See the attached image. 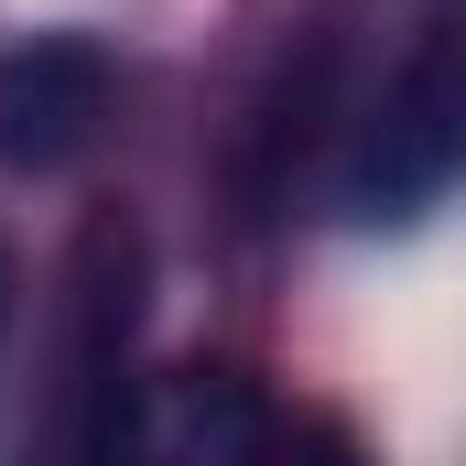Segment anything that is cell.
Instances as JSON below:
<instances>
[{"label":"cell","mask_w":466,"mask_h":466,"mask_svg":"<svg viewBox=\"0 0 466 466\" xmlns=\"http://www.w3.org/2000/svg\"><path fill=\"white\" fill-rule=\"evenodd\" d=\"M260 434L271 423L228 369H163V380L98 390L87 466H260Z\"/></svg>","instance_id":"6da1fadb"},{"label":"cell","mask_w":466,"mask_h":466,"mask_svg":"<svg viewBox=\"0 0 466 466\" xmlns=\"http://www.w3.org/2000/svg\"><path fill=\"white\" fill-rule=\"evenodd\" d=\"M109 98H119V76L98 44H76V33L11 44L0 55V163L11 174H66L76 152H98Z\"/></svg>","instance_id":"7a4b0ae2"},{"label":"cell","mask_w":466,"mask_h":466,"mask_svg":"<svg viewBox=\"0 0 466 466\" xmlns=\"http://www.w3.org/2000/svg\"><path fill=\"white\" fill-rule=\"evenodd\" d=\"M456 44H434L401 87H390V109H380V130H369V163H358V207L380 218H412V207H434L445 185H456Z\"/></svg>","instance_id":"3957f363"},{"label":"cell","mask_w":466,"mask_h":466,"mask_svg":"<svg viewBox=\"0 0 466 466\" xmlns=\"http://www.w3.org/2000/svg\"><path fill=\"white\" fill-rule=\"evenodd\" d=\"M260 466H358L337 434H260Z\"/></svg>","instance_id":"277c9868"},{"label":"cell","mask_w":466,"mask_h":466,"mask_svg":"<svg viewBox=\"0 0 466 466\" xmlns=\"http://www.w3.org/2000/svg\"><path fill=\"white\" fill-rule=\"evenodd\" d=\"M0 337H11V260H0Z\"/></svg>","instance_id":"5b68a950"}]
</instances>
